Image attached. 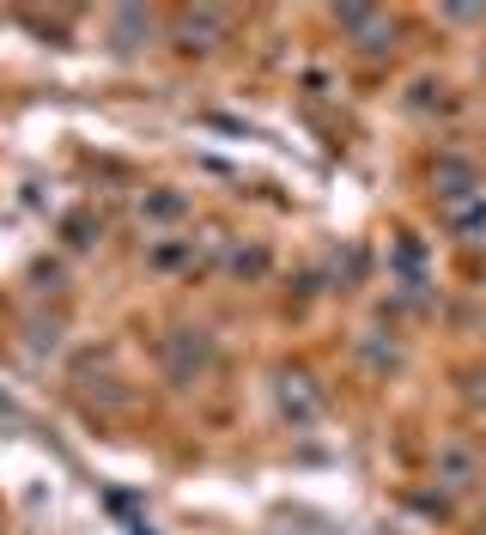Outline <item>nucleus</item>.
<instances>
[{
  "label": "nucleus",
  "instance_id": "nucleus-3",
  "mask_svg": "<svg viewBox=\"0 0 486 535\" xmlns=\"http://www.w3.org/2000/svg\"><path fill=\"white\" fill-rule=\"evenodd\" d=\"M171 365H177V377H195V371H207L213 365V341L195 329V341L183 335V341H171Z\"/></svg>",
  "mask_w": 486,
  "mask_h": 535
},
{
  "label": "nucleus",
  "instance_id": "nucleus-6",
  "mask_svg": "<svg viewBox=\"0 0 486 535\" xmlns=\"http://www.w3.org/2000/svg\"><path fill=\"white\" fill-rule=\"evenodd\" d=\"M183 256H189V244H152V250H146V262H152V268H177Z\"/></svg>",
  "mask_w": 486,
  "mask_h": 535
},
{
  "label": "nucleus",
  "instance_id": "nucleus-1",
  "mask_svg": "<svg viewBox=\"0 0 486 535\" xmlns=\"http://www.w3.org/2000/svg\"><path fill=\"white\" fill-rule=\"evenodd\" d=\"M444 225L456 238H486V189H474L462 201H444Z\"/></svg>",
  "mask_w": 486,
  "mask_h": 535
},
{
  "label": "nucleus",
  "instance_id": "nucleus-7",
  "mask_svg": "<svg viewBox=\"0 0 486 535\" xmlns=\"http://www.w3.org/2000/svg\"><path fill=\"white\" fill-rule=\"evenodd\" d=\"M444 475H450V487H468V456L462 450H444Z\"/></svg>",
  "mask_w": 486,
  "mask_h": 535
},
{
  "label": "nucleus",
  "instance_id": "nucleus-4",
  "mask_svg": "<svg viewBox=\"0 0 486 535\" xmlns=\"http://www.w3.org/2000/svg\"><path fill=\"white\" fill-rule=\"evenodd\" d=\"M280 408H286V420H298V426H310V420L322 414V402L304 390V377H286V384H280Z\"/></svg>",
  "mask_w": 486,
  "mask_h": 535
},
{
  "label": "nucleus",
  "instance_id": "nucleus-5",
  "mask_svg": "<svg viewBox=\"0 0 486 535\" xmlns=\"http://www.w3.org/2000/svg\"><path fill=\"white\" fill-rule=\"evenodd\" d=\"M183 213H189V201H183L177 189H158V195L140 201V219H158V225H171V219H183Z\"/></svg>",
  "mask_w": 486,
  "mask_h": 535
},
{
  "label": "nucleus",
  "instance_id": "nucleus-2",
  "mask_svg": "<svg viewBox=\"0 0 486 535\" xmlns=\"http://www.w3.org/2000/svg\"><path fill=\"white\" fill-rule=\"evenodd\" d=\"M341 25H347V31L359 37V49H383V37L395 31V25H389L383 13H365V7H347V13H341Z\"/></svg>",
  "mask_w": 486,
  "mask_h": 535
}]
</instances>
